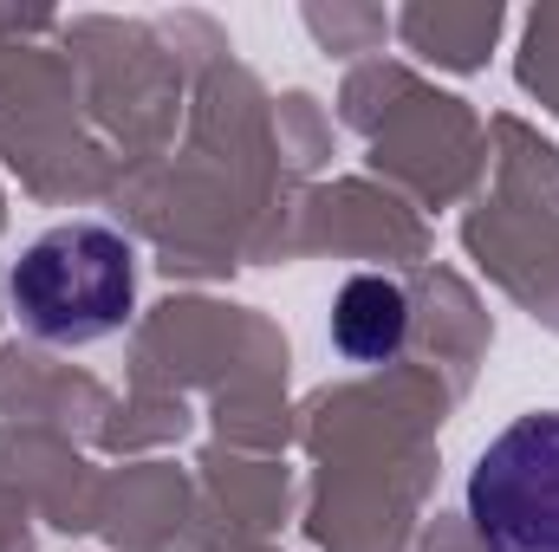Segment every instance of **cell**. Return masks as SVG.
Returning <instances> with one entry per match:
<instances>
[{
  "mask_svg": "<svg viewBox=\"0 0 559 552\" xmlns=\"http://www.w3.org/2000/svg\"><path fill=\"white\" fill-rule=\"evenodd\" d=\"M13 319L39 345L85 351L131 325L138 312V248L105 221H59L20 248L7 274Z\"/></svg>",
  "mask_w": 559,
  "mask_h": 552,
  "instance_id": "6da1fadb",
  "label": "cell"
},
{
  "mask_svg": "<svg viewBox=\"0 0 559 552\" xmlns=\"http://www.w3.org/2000/svg\"><path fill=\"white\" fill-rule=\"evenodd\" d=\"M468 527L488 552H559V410L514 416L475 455Z\"/></svg>",
  "mask_w": 559,
  "mask_h": 552,
  "instance_id": "7a4b0ae2",
  "label": "cell"
},
{
  "mask_svg": "<svg viewBox=\"0 0 559 552\" xmlns=\"http://www.w3.org/2000/svg\"><path fill=\"white\" fill-rule=\"evenodd\" d=\"M411 345V292L391 274H358L332 299V351L345 364H391Z\"/></svg>",
  "mask_w": 559,
  "mask_h": 552,
  "instance_id": "3957f363",
  "label": "cell"
}]
</instances>
